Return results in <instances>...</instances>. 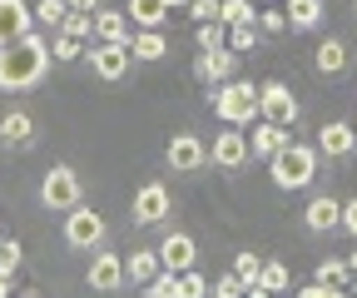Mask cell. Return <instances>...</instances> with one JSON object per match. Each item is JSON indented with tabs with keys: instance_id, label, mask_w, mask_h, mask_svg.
<instances>
[{
	"instance_id": "18",
	"label": "cell",
	"mask_w": 357,
	"mask_h": 298,
	"mask_svg": "<svg viewBox=\"0 0 357 298\" xmlns=\"http://www.w3.org/2000/svg\"><path fill=\"white\" fill-rule=\"evenodd\" d=\"M347 65H352V50H347V40H337V35H328L323 45H318V55H312V70L318 75H347Z\"/></svg>"
},
{
	"instance_id": "2",
	"label": "cell",
	"mask_w": 357,
	"mask_h": 298,
	"mask_svg": "<svg viewBox=\"0 0 357 298\" xmlns=\"http://www.w3.org/2000/svg\"><path fill=\"white\" fill-rule=\"evenodd\" d=\"M268 174H273V189H283V194L307 189L312 179H318V144H298V140H288L273 159H268Z\"/></svg>"
},
{
	"instance_id": "3",
	"label": "cell",
	"mask_w": 357,
	"mask_h": 298,
	"mask_svg": "<svg viewBox=\"0 0 357 298\" xmlns=\"http://www.w3.org/2000/svg\"><path fill=\"white\" fill-rule=\"evenodd\" d=\"M213 114H218V124H238V130H248V124L258 119V84L253 80H223V84H213Z\"/></svg>"
},
{
	"instance_id": "23",
	"label": "cell",
	"mask_w": 357,
	"mask_h": 298,
	"mask_svg": "<svg viewBox=\"0 0 357 298\" xmlns=\"http://www.w3.org/2000/svg\"><path fill=\"white\" fill-rule=\"evenodd\" d=\"M129 55H134V60H144V65L164 60V55H169L164 30H134V35H129Z\"/></svg>"
},
{
	"instance_id": "40",
	"label": "cell",
	"mask_w": 357,
	"mask_h": 298,
	"mask_svg": "<svg viewBox=\"0 0 357 298\" xmlns=\"http://www.w3.org/2000/svg\"><path fill=\"white\" fill-rule=\"evenodd\" d=\"M342 229L357 239V194H352V199H342Z\"/></svg>"
},
{
	"instance_id": "6",
	"label": "cell",
	"mask_w": 357,
	"mask_h": 298,
	"mask_svg": "<svg viewBox=\"0 0 357 298\" xmlns=\"http://www.w3.org/2000/svg\"><path fill=\"white\" fill-rule=\"evenodd\" d=\"M258 114L273 119V124H298L303 119V105H298V95L288 90L283 80H263L258 84Z\"/></svg>"
},
{
	"instance_id": "13",
	"label": "cell",
	"mask_w": 357,
	"mask_h": 298,
	"mask_svg": "<svg viewBox=\"0 0 357 298\" xmlns=\"http://www.w3.org/2000/svg\"><path fill=\"white\" fill-rule=\"evenodd\" d=\"M35 30V6L25 0H0V45H20Z\"/></svg>"
},
{
	"instance_id": "22",
	"label": "cell",
	"mask_w": 357,
	"mask_h": 298,
	"mask_svg": "<svg viewBox=\"0 0 357 298\" xmlns=\"http://www.w3.org/2000/svg\"><path fill=\"white\" fill-rule=\"evenodd\" d=\"M283 15H288V30L307 35L323 25V0H283Z\"/></svg>"
},
{
	"instance_id": "37",
	"label": "cell",
	"mask_w": 357,
	"mask_h": 298,
	"mask_svg": "<svg viewBox=\"0 0 357 298\" xmlns=\"http://www.w3.org/2000/svg\"><path fill=\"white\" fill-rule=\"evenodd\" d=\"M0 274H6V278L20 274V239H6V234H0Z\"/></svg>"
},
{
	"instance_id": "8",
	"label": "cell",
	"mask_w": 357,
	"mask_h": 298,
	"mask_svg": "<svg viewBox=\"0 0 357 298\" xmlns=\"http://www.w3.org/2000/svg\"><path fill=\"white\" fill-rule=\"evenodd\" d=\"M208 164L229 169V174H238L243 164H253V154H248V135L238 130V124H223V130H218V140L208 144Z\"/></svg>"
},
{
	"instance_id": "7",
	"label": "cell",
	"mask_w": 357,
	"mask_h": 298,
	"mask_svg": "<svg viewBox=\"0 0 357 298\" xmlns=\"http://www.w3.org/2000/svg\"><path fill=\"white\" fill-rule=\"evenodd\" d=\"M174 214V194H169V184L164 179H149V184H139L134 189V224H164Z\"/></svg>"
},
{
	"instance_id": "34",
	"label": "cell",
	"mask_w": 357,
	"mask_h": 298,
	"mask_svg": "<svg viewBox=\"0 0 357 298\" xmlns=\"http://www.w3.org/2000/svg\"><path fill=\"white\" fill-rule=\"evenodd\" d=\"M243 293H248V288H243V278H238L234 269H229V274H218V278L208 283V298H243Z\"/></svg>"
},
{
	"instance_id": "46",
	"label": "cell",
	"mask_w": 357,
	"mask_h": 298,
	"mask_svg": "<svg viewBox=\"0 0 357 298\" xmlns=\"http://www.w3.org/2000/svg\"><path fill=\"white\" fill-rule=\"evenodd\" d=\"M347 269H352V278H357V248H352V253H347Z\"/></svg>"
},
{
	"instance_id": "50",
	"label": "cell",
	"mask_w": 357,
	"mask_h": 298,
	"mask_svg": "<svg viewBox=\"0 0 357 298\" xmlns=\"http://www.w3.org/2000/svg\"><path fill=\"white\" fill-rule=\"evenodd\" d=\"M352 298H357V278H352Z\"/></svg>"
},
{
	"instance_id": "9",
	"label": "cell",
	"mask_w": 357,
	"mask_h": 298,
	"mask_svg": "<svg viewBox=\"0 0 357 298\" xmlns=\"http://www.w3.org/2000/svg\"><path fill=\"white\" fill-rule=\"evenodd\" d=\"M164 164L174 169V174H199V169L208 164V144L194 135V130H178L164 149Z\"/></svg>"
},
{
	"instance_id": "35",
	"label": "cell",
	"mask_w": 357,
	"mask_h": 298,
	"mask_svg": "<svg viewBox=\"0 0 357 298\" xmlns=\"http://www.w3.org/2000/svg\"><path fill=\"white\" fill-rule=\"evenodd\" d=\"M218 45H229V25H223V20H204L199 25V50H218Z\"/></svg>"
},
{
	"instance_id": "15",
	"label": "cell",
	"mask_w": 357,
	"mask_h": 298,
	"mask_svg": "<svg viewBox=\"0 0 357 298\" xmlns=\"http://www.w3.org/2000/svg\"><path fill=\"white\" fill-rule=\"evenodd\" d=\"M194 75H199L204 84H223V80H234V75H238V50H229V45H218V50H199Z\"/></svg>"
},
{
	"instance_id": "10",
	"label": "cell",
	"mask_w": 357,
	"mask_h": 298,
	"mask_svg": "<svg viewBox=\"0 0 357 298\" xmlns=\"http://www.w3.org/2000/svg\"><path fill=\"white\" fill-rule=\"evenodd\" d=\"M84 60H89V70H95L100 80H124L129 75V65H134V55H129V45H105V40H89L84 45Z\"/></svg>"
},
{
	"instance_id": "51",
	"label": "cell",
	"mask_w": 357,
	"mask_h": 298,
	"mask_svg": "<svg viewBox=\"0 0 357 298\" xmlns=\"http://www.w3.org/2000/svg\"><path fill=\"white\" fill-rule=\"evenodd\" d=\"M352 15H357V0H352Z\"/></svg>"
},
{
	"instance_id": "21",
	"label": "cell",
	"mask_w": 357,
	"mask_h": 298,
	"mask_svg": "<svg viewBox=\"0 0 357 298\" xmlns=\"http://www.w3.org/2000/svg\"><path fill=\"white\" fill-rule=\"evenodd\" d=\"M159 269H164V264H159V248H134V253H124V278H129L134 288H144Z\"/></svg>"
},
{
	"instance_id": "42",
	"label": "cell",
	"mask_w": 357,
	"mask_h": 298,
	"mask_svg": "<svg viewBox=\"0 0 357 298\" xmlns=\"http://www.w3.org/2000/svg\"><path fill=\"white\" fill-rule=\"evenodd\" d=\"M70 10H75V15H95L100 0H70Z\"/></svg>"
},
{
	"instance_id": "47",
	"label": "cell",
	"mask_w": 357,
	"mask_h": 298,
	"mask_svg": "<svg viewBox=\"0 0 357 298\" xmlns=\"http://www.w3.org/2000/svg\"><path fill=\"white\" fill-rule=\"evenodd\" d=\"M253 6H283V0H253Z\"/></svg>"
},
{
	"instance_id": "4",
	"label": "cell",
	"mask_w": 357,
	"mask_h": 298,
	"mask_svg": "<svg viewBox=\"0 0 357 298\" xmlns=\"http://www.w3.org/2000/svg\"><path fill=\"white\" fill-rule=\"evenodd\" d=\"M40 204L50 209V214H70L75 204H84V179H79V169H75V164L45 169V179H40Z\"/></svg>"
},
{
	"instance_id": "16",
	"label": "cell",
	"mask_w": 357,
	"mask_h": 298,
	"mask_svg": "<svg viewBox=\"0 0 357 298\" xmlns=\"http://www.w3.org/2000/svg\"><path fill=\"white\" fill-rule=\"evenodd\" d=\"M352 149H357V124H352V119H328L323 130H318V154L347 159Z\"/></svg>"
},
{
	"instance_id": "36",
	"label": "cell",
	"mask_w": 357,
	"mask_h": 298,
	"mask_svg": "<svg viewBox=\"0 0 357 298\" xmlns=\"http://www.w3.org/2000/svg\"><path fill=\"white\" fill-rule=\"evenodd\" d=\"M258 30H263V35H283V30H288L283 6H258Z\"/></svg>"
},
{
	"instance_id": "32",
	"label": "cell",
	"mask_w": 357,
	"mask_h": 298,
	"mask_svg": "<svg viewBox=\"0 0 357 298\" xmlns=\"http://www.w3.org/2000/svg\"><path fill=\"white\" fill-rule=\"evenodd\" d=\"M234 274L243 278V288H253V283H258V274H263V259H258L253 248H243V253H234Z\"/></svg>"
},
{
	"instance_id": "1",
	"label": "cell",
	"mask_w": 357,
	"mask_h": 298,
	"mask_svg": "<svg viewBox=\"0 0 357 298\" xmlns=\"http://www.w3.org/2000/svg\"><path fill=\"white\" fill-rule=\"evenodd\" d=\"M55 55H50V35L30 30L20 45H0V90L6 95H20V90H35V84L50 75Z\"/></svg>"
},
{
	"instance_id": "20",
	"label": "cell",
	"mask_w": 357,
	"mask_h": 298,
	"mask_svg": "<svg viewBox=\"0 0 357 298\" xmlns=\"http://www.w3.org/2000/svg\"><path fill=\"white\" fill-rule=\"evenodd\" d=\"M129 35H134V20L124 10H95V40H105V45H129Z\"/></svg>"
},
{
	"instance_id": "31",
	"label": "cell",
	"mask_w": 357,
	"mask_h": 298,
	"mask_svg": "<svg viewBox=\"0 0 357 298\" xmlns=\"http://www.w3.org/2000/svg\"><path fill=\"white\" fill-rule=\"evenodd\" d=\"M60 35H70V40H84V45H89V40H95V15H65L60 20Z\"/></svg>"
},
{
	"instance_id": "14",
	"label": "cell",
	"mask_w": 357,
	"mask_h": 298,
	"mask_svg": "<svg viewBox=\"0 0 357 298\" xmlns=\"http://www.w3.org/2000/svg\"><path fill=\"white\" fill-rule=\"evenodd\" d=\"M303 229H307V234H333V229H342V204H337V194H312L307 209H303Z\"/></svg>"
},
{
	"instance_id": "24",
	"label": "cell",
	"mask_w": 357,
	"mask_h": 298,
	"mask_svg": "<svg viewBox=\"0 0 357 298\" xmlns=\"http://www.w3.org/2000/svg\"><path fill=\"white\" fill-rule=\"evenodd\" d=\"M124 15L134 20V30H164L169 6H164V0H129V6H124Z\"/></svg>"
},
{
	"instance_id": "39",
	"label": "cell",
	"mask_w": 357,
	"mask_h": 298,
	"mask_svg": "<svg viewBox=\"0 0 357 298\" xmlns=\"http://www.w3.org/2000/svg\"><path fill=\"white\" fill-rule=\"evenodd\" d=\"M189 15L204 25V20H218V0H189Z\"/></svg>"
},
{
	"instance_id": "12",
	"label": "cell",
	"mask_w": 357,
	"mask_h": 298,
	"mask_svg": "<svg viewBox=\"0 0 357 298\" xmlns=\"http://www.w3.org/2000/svg\"><path fill=\"white\" fill-rule=\"evenodd\" d=\"M159 264H164L169 274H184V269H194V264H199V244H194V234H184V229H169V234L159 239Z\"/></svg>"
},
{
	"instance_id": "11",
	"label": "cell",
	"mask_w": 357,
	"mask_h": 298,
	"mask_svg": "<svg viewBox=\"0 0 357 298\" xmlns=\"http://www.w3.org/2000/svg\"><path fill=\"white\" fill-rule=\"evenodd\" d=\"M84 283L95 293H119L129 278H124V253H109V248H95V259H89V274Z\"/></svg>"
},
{
	"instance_id": "30",
	"label": "cell",
	"mask_w": 357,
	"mask_h": 298,
	"mask_svg": "<svg viewBox=\"0 0 357 298\" xmlns=\"http://www.w3.org/2000/svg\"><path fill=\"white\" fill-rule=\"evenodd\" d=\"M144 298H178V274H169V269H159L144 288H139Z\"/></svg>"
},
{
	"instance_id": "17",
	"label": "cell",
	"mask_w": 357,
	"mask_h": 298,
	"mask_svg": "<svg viewBox=\"0 0 357 298\" xmlns=\"http://www.w3.org/2000/svg\"><path fill=\"white\" fill-rule=\"evenodd\" d=\"M283 144H288V124H273V119H263V114H258V119H253V135H248V154L268 164Z\"/></svg>"
},
{
	"instance_id": "19",
	"label": "cell",
	"mask_w": 357,
	"mask_h": 298,
	"mask_svg": "<svg viewBox=\"0 0 357 298\" xmlns=\"http://www.w3.org/2000/svg\"><path fill=\"white\" fill-rule=\"evenodd\" d=\"M0 140H6V149H30L35 144V119L25 110H6L0 114Z\"/></svg>"
},
{
	"instance_id": "44",
	"label": "cell",
	"mask_w": 357,
	"mask_h": 298,
	"mask_svg": "<svg viewBox=\"0 0 357 298\" xmlns=\"http://www.w3.org/2000/svg\"><path fill=\"white\" fill-rule=\"evenodd\" d=\"M243 298H278V293H268V288H248Z\"/></svg>"
},
{
	"instance_id": "41",
	"label": "cell",
	"mask_w": 357,
	"mask_h": 298,
	"mask_svg": "<svg viewBox=\"0 0 357 298\" xmlns=\"http://www.w3.org/2000/svg\"><path fill=\"white\" fill-rule=\"evenodd\" d=\"M328 293H333V288H328V283H318V278L298 288V298H328Z\"/></svg>"
},
{
	"instance_id": "33",
	"label": "cell",
	"mask_w": 357,
	"mask_h": 298,
	"mask_svg": "<svg viewBox=\"0 0 357 298\" xmlns=\"http://www.w3.org/2000/svg\"><path fill=\"white\" fill-rule=\"evenodd\" d=\"M263 40V30L258 25H229V50H238V55H248L253 45Z\"/></svg>"
},
{
	"instance_id": "29",
	"label": "cell",
	"mask_w": 357,
	"mask_h": 298,
	"mask_svg": "<svg viewBox=\"0 0 357 298\" xmlns=\"http://www.w3.org/2000/svg\"><path fill=\"white\" fill-rule=\"evenodd\" d=\"M50 55L60 60V65H70V60H84V40H70V35H50Z\"/></svg>"
},
{
	"instance_id": "28",
	"label": "cell",
	"mask_w": 357,
	"mask_h": 298,
	"mask_svg": "<svg viewBox=\"0 0 357 298\" xmlns=\"http://www.w3.org/2000/svg\"><path fill=\"white\" fill-rule=\"evenodd\" d=\"M65 15H70V0H40L35 6V25H45V30H60Z\"/></svg>"
},
{
	"instance_id": "52",
	"label": "cell",
	"mask_w": 357,
	"mask_h": 298,
	"mask_svg": "<svg viewBox=\"0 0 357 298\" xmlns=\"http://www.w3.org/2000/svg\"><path fill=\"white\" fill-rule=\"evenodd\" d=\"M352 124H357V114H352Z\"/></svg>"
},
{
	"instance_id": "49",
	"label": "cell",
	"mask_w": 357,
	"mask_h": 298,
	"mask_svg": "<svg viewBox=\"0 0 357 298\" xmlns=\"http://www.w3.org/2000/svg\"><path fill=\"white\" fill-rule=\"evenodd\" d=\"M15 298H40V293H30V288H25V293H15Z\"/></svg>"
},
{
	"instance_id": "26",
	"label": "cell",
	"mask_w": 357,
	"mask_h": 298,
	"mask_svg": "<svg viewBox=\"0 0 357 298\" xmlns=\"http://www.w3.org/2000/svg\"><path fill=\"white\" fill-rule=\"evenodd\" d=\"M288 283H293L288 264H278V259H263V274H258V283H253V288H268V293H288Z\"/></svg>"
},
{
	"instance_id": "25",
	"label": "cell",
	"mask_w": 357,
	"mask_h": 298,
	"mask_svg": "<svg viewBox=\"0 0 357 298\" xmlns=\"http://www.w3.org/2000/svg\"><path fill=\"white\" fill-rule=\"evenodd\" d=\"M218 20L223 25H258V6L253 0H218Z\"/></svg>"
},
{
	"instance_id": "48",
	"label": "cell",
	"mask_w": 357,
	"mask_h": 298,
	"mask_svg": "<svg viewBox=\"0 0 357 298\" xmlns=\"http://www.w3.org/2000/svg\"><path fill=\"white\" fill-rule=\"evenodd\" d=\"M328 298H352V293H342V288H333V293H328Z\"/></svg>"
},
{
	"instance_id": "43",
	"label": "cell",
	"mask_w": 357,
	"mask_h": 298,
	"mask_svg": "<svg viewBox=\"0 0 357 298\" xmlns=\"http://www.w3.org/2000/svg\"><path fill=\"white\" fill-rule=\"evenodd\" d=\"M0 298H15V278H6V274H0Z\"/></svg>"
},
{
	"instance_id": "38",
	"label": "cell",
	"mask_w": 357,
	"mask_h": 298,
	"mask_svg": "<svg viewBox=\"0 0 357 298\" xmlns=\"http://www.w3.org/2000/svg\"><path fill=\"white\" fill-rule=\"evenodd\" d=\"M178 298H208V278L199 269H184L178 274Z\"/></svg>"
},
{
	"instance_id": "45",
	"label": "cell",
	"mask_w": 357,
	"mask_h": 298,
	"mask_svg": "<svg viewBox=\"0 0 357 298\" xmlns=\"http://www.w3.org/2000/svg\"><path fill=\"white\" fill-rule=\"evenodd\" d=\"M164 6H169V10H189V0H164Z\"/></svg>"
},
{
	"instance_id": "5",
	"label": "cell",
	"mask_w": 357,
	"mask_h": 298,
	"mask_svg": "<svg viewBox=\"0 0 357 298\" xmlns=\"http://www.w3.org/2000/svg\"><path fill=\"white\" fill-rule=\"evenodd\" d=\"M65 248H75V253H95V248H105V234H109V224H105V214L100 209H89V204H75L70 214H65Z\"/></svg>"
},
{
	"instance_id": "27",
	"label": "cell",
	"mask_w": 357,
	"mask_h": 298,
	"mask_svg": "<svg viewBox=\"0 0 357 298\" xmlns=\"http://www.w3.org/2000/svg\"><path fill=\"white\" fill-rule=\"evenodd\" d=\"M318 283H328V288H347V283H352L347 259H323V264H318Z\"/></svg>"
}]
</instances>
